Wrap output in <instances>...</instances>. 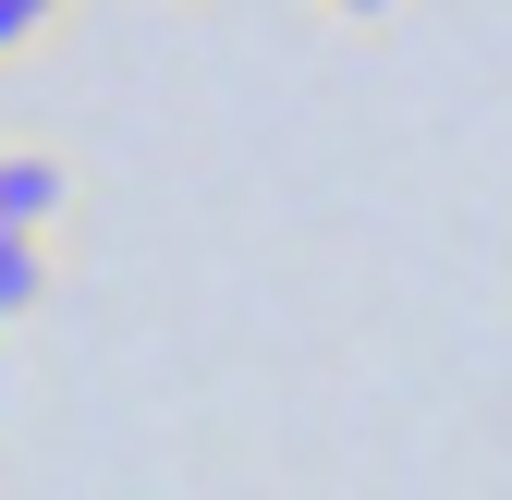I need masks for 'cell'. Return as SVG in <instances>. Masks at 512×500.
Masks as SVG:
<instances>
[{
  "mask_svg": "<svg viewBox=\"0 0 512 500\" xmlns=\"http://www.w3.org/2000/svg\"><path fill=\"white\" fill-rule=\"evenodd\" d=\"M49 13H61V0H0V61H13L25 37H49Z\"/></svg>",
  "mask_w": 512,
  "mask_h": 500,
  "instance_id": "3957f363",
  "label": "cell"
},
{
  "mask_svg": "<svg viewBox=\"0 0 512 500\" xmlns=\"http://www.w3.org/2000/svg\"><path fill=\"white\" fill-rule=\"evenodd\" d=\"M61 208H74V171H61L49 147H0V232H37L49 244Z\"/></svg>",
  "mask_w": 512,
  "mask_h": 500,
  "instance_id": "6da1fadb",
  "label": "cell"
},
{
  "mask_svg": "<svg viewBox=\"0 0 512 500\" xmlns=\"http://www.w3.org/2000/svg\"><path fill=\"white\" fill-rule=\"evenodd\" d=\"M37 305H49V244L0 232V318H37Z\"/></svg>",
  "mask_w": 512,
  "mask_h": 500,
  "instance_id": "7a4b0ae2",
  "label": "cell"
},
{
  "mask_svg": "<svg viewBox=\"0 0 512 500\" xmlns=\"http://www.w3.org/2000/svg\"><path fill=\"white\" fill-rule=\"evenodd\" d=\"M330 13H391V0H330Z\"/></svg>",
  "mask_w": 512,
  "mask_h": 500,
  "instance_id": "277c9868",
  "label": "cell"
}]
</instances>
